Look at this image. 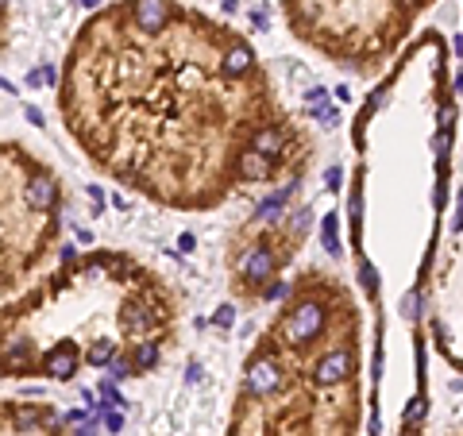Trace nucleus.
<instances>
[{
	"instance_id": "obj_1",
	"label": "nucleus",
	"mask_w": 463,
	"mask_h": 436,
	"mask_svg": "<svg viewBox=\"0 0 463 436\" xmlns=\"http://www.w3.org/2000/svg\"><path fill=\"white\" fill-rule=\"evenodd\" d=\"M62 120L97 170L170 209L270 182L297 143L255 50L174 0H124L81 28Z\"/></svg>"
},
{
	"instance_id": "obj_2",
	"label": "nucleus",
	"mask_w": 463,
	"mask_h": 436,
	"mask_svg": "<svg viewBox=\"0 0 463 436\" xmlns=\"http://www.w3.org/2000/svg\"><path fill=\"white\" fill-rule=\"evenodd\" d=\"M359 433V309L336 278L309 274L251 351L228 436Z\"/></svg>"
},
{
	"instance_id": "obj_3",
	"label": "nucleus",
	"mask_w": 463,
	"mask_h": 436,
	"mask_svg": "<svg viewBox=\"0 0 463 436\" xmlns=\"http://www.w3.org/2000/svg\"><path fill=\"white\" fill-rule=\"evenodd\" d=\"M58 236V182L20 143H4V286H28Z\"/></svg>"
},
{
	"instance_id": "obj_4",
	"label": "nucleus",
	"mask_w": 463,
	"mask_h": 436,
	"mask_svg": "<svg viewBox=\"0 0 463 436\" xmlns=\"http://www.w3.org/2000/svg\"><path fill=\"white\" fill-rule=\"evenodd\" d=\"M301 232H305V224L294 213H282L274 220L255 216V224L236 236V251H228L232 290L244 301H263L270 293H278L282 282L274 274L290 262L294 247L301 243Z\"/></svg>"
},
{
	"instance_id": "obj_5",
	"label": "nucleus",
	"mask_w": 463,
	"mask_h": 436,
	"mask_svg": "<svg viewBox=\"0 0 463 436\" xmlns=\"http://www.w3.org/2000/svg\"><path fill=\"white\" fill-rule=\"evenodd\" d=\"M440 305H436V340L440 351L463 367V213L455 216V240L452 255H444L440 282H436Z\"/></svg>"
},
{
	"instance_id": "obj_6",
	"label": "nucleus",
	"mask_w": 463,
	"mask_h": 436,
	"mask_svg": "<svg viewBox=\"0 0 463 436\" xmlns=\"http://www.w3.org/2000/svg\"><path fill=\"white\" fill-rule=\"evenodd\" d=\"M460 436H463V433H460Z\"/></svg>"
}]
</instances>
